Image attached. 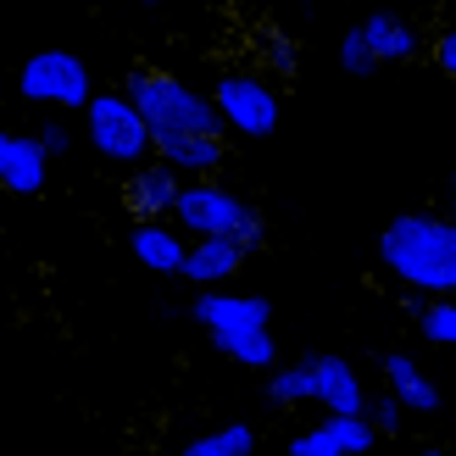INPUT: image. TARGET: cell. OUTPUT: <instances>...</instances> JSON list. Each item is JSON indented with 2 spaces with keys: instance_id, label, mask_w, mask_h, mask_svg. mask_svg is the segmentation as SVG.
Segmentation results:
<instances>
[{
  "instance_id": "cell-1",
  "label": "cell",
  "mask_w": 456,
  "mask_h": 456,
  "mask_svg": "<svg viewBox=\"0 0 456 456\" xmlns=\"http://www.w3.org/2000/svg\"><path fill=\"white\" fill-rule=\"evenodd\" d=\"M379 267L412 295H456V217L401 212L379 234Z\"/></svg>"
},
{
  "instance_id": "cell-2",
  "label": "cell",
  "mask_w": 456,
  "mask_h": 456,
  "mask_svg": "<svg viewBox=\"0 0 456 456\" xmlns=\"http://www.w3.org/2000/svg\"><path fill=\"white\" fill-rule=\"evenodd\" d=\"M190 317L200 329H207V339L228 356L240 362V368H279V339H273V301L267 295H240V289H200L190 301Z\"/></svg>"
},
{
  "instance_id": "cell-3",
  "label": "cell",
  "mask_w": 456,
  "mask_h": 456,
  "mask_svg": "<svg viewBox=\"0 0 456 456\" xmlns=\"http://www.w3.org/2000/svg\"><path fill=\"white\" fill-rule=\"evenodd\" d=\"M123 95L140 106V118L151 123V140H173V134H223V111L212 95L190 89L167 67H134L123 78Z\"/></svg>"
},
{
  "instance_id": "cell-4",
  "label": "cell",
  "mask_w": 456,
  "mask_h": 456,
  "mask_svg": "<svg viewBox=\"0 0 456 456\" xmlns=\"http://www.w3.org/2000/svg\"><path fill=\"white\" fill-rule=\"evenodd\" d=\"M173 217H178V228H184L190 240H200V234H228V240H240L250 250L267 240L262 212L250 207L245 195H234L228 184H217V178H184Z\"/></svg>"
},
{
  "instance_id": "cell-5",
  "label": "cell",
  "mask_w": 456,
  "mask_h": 456,
  "mask_svg": "<svg viewBox=\"0 0 456 456\" xmlns=\"http://www.w3.org/2000/svg\"><path fill=\"white\" fill-rule=\"evenodd\" d=\"M84 134H89V151H95L101 162H111V167H140V162L156 156L151 123L140 118V106H134L123 89H101V95H89Z\"/></svg>"
},
{
  "instance_id": "cell-6",
  "label": "cell",
  "mask_w": 456,
  "mask_h": 456,
  "mask_svg": "<svg viewBox=\"0 0 456 456\" xmlns=\"http://www.w3.org/2000/svg\"><path fill=\"white\" fill-rule=\"evenodd\" d=\"M17 95L34 106H56V111H84L89 106V67L73 51H34L17 67Z\"/></svg>"
},
{
  "instance_id": "cell-7",
  "label": "cell",
  "mask_w": 456,
  "mask_h": 456,
  "mask_svg": "<svg viewBox=\"0 0 456 456\" xmlns=\"http://www.w3.org/2000/svg\"><path fill=\"white\" fill-rule=\"evenodd\" d=\"M212 101L223 111V128L228 134H245V140H267L279 128V89L262 73H217L212 84Z\"/></svg>"
},
{
  "instance_id": "cell-8",
  "label": "cell",
  "mask_w": 456,
  "mask_h": 456,
  "mask_svg": "<svg viewBox=\"0 0 456 456\" xmlns=\"http://www.w3.org/2000/svg\"><path fill=\"white\" fill-rule=\"evenodd\" d=\"M373 445L379 428L368 423V412H329L323 423H312L289 440V456H368Z\"/></svg>"
},
{
  "instance_id": "cell-9",
  "label": "cell",
  "mask_w": 456,
  "mask_h": 456,
  "mask_svg": "<svg viewBox=\"0 0 456 456\" xmlns=\"http://www.w3.org/2000/svg\"><path fill=\"white\" fill-rule=\"evenodd\" d=\"M178 190H184V173H178L173 162H162V156H151V162L128 167V178H123V207H128V217H134V223L173 217Z\"/></svg>"
},
{
  "instance_id": "cell-10",
  "label": "cell",
  "mask_w": 456,
  "mask_h": 456,
  "mask_svg": "<svg viewBox=\"0 0 456 456\" xmlns=\"http://www.w3.org/2000/svg\"><path fill=\"white\" fill-rule=\"evenodd\" d=\"M312 368V401L323 406V412H368V390H362V373L351 368L346 356H306Z\"/></svg>"
},
{
  "instance_id": "cell-11",
  "label": "cell",
  "mask_w": 456,
  "mask_h": 456,
  "mask_svg": "<svg viewBox=\"0 0 456 456\" xmlns=\"http://www.w3.org/2000/svg\"><path fill=\"white\" fill-rule=\"evenodd\" d=\"M45 167L51 156L34 134H17V128H0V190L6 195H39L45 190Z\"/></svg>"
},
{
  "instance_id": "cell-12",
  "label": "cell",
  "mask_w": 456,
  "mask_h": 456,
  "mask_svg": "<svg viewBox=\"0 0 456 456\" xmlns=\"http://www.w3.org/2000/svg\"><path fill=\"white\" fill-rule=\"evenodd\" d=\"M245 256H250V245L228 240V234H200V240H190V256H184L178 279H190L195 289H217L245 267Z\"/></svg>"
},
{
  "instance_id": "cell-13",
  "label": "cell",
  "mask_w": 456,
  "mask_h": 456,
  "mask_svg": "<svg viewBox=\"0 0 456 456\" xmlns=\"http://www.w3.org/2000/svg\"><path fill=\"white\" fill-rule=\"evenodd\" d=\"M128 250H134V262L151 267V273H184L190 234L178 223H167V217H151V223H134Z\"/></svg>"
},
{
  "instance_id": "cell-14",
  "label": "cell",
  "mask_w": 456,
  "mask_h": 456,
  "mask_svg": "<svg viewBox=\"0 0 456 456\" xmlns=\"http://www.w3.org/2000/svg\"><path fill=\"white\" fill-rule=\"evenodd\" d=\"M356 34H362V45L373 51L379 67H390V61H412V56L423 51V34H418L401 12H368V17L356 22Z\"/></svg>"
},
{
  "instance_id": "cell-15",
  "label": "cell",
  "mask_w": 456,
  "mask_h": 456,
  "mask_svg": "<svg viewBox=\"0 0 456 456\" xmlns=\"http://www.w3.org/2000/svg\"><path fill=\"white\" fill-rule=\"evenodd\" d=\"M384 390H390L406 412H440V384L428 379L418 368V356H406V351H384Z\"/></svg>"
},
{
  "instance_id": "cell-16",
  "label": "cell",
  "mask_w": 456,
  "mask_h": 456,
  "mask_svg": "<svg viewBox=\"0 0 456 456\" xmlns=\"http://www.w3.org/2000/svg\"><path fill=\"white\" fill-rule=\"evenodd\" d=\"M156 156L184 178H212L223 167V134H173V140H156Z\"/></svg>"
},
{
  "instance_id": "cell-17",
  "label": "cell",
  "mask_w": 456,
  "mask_h": 456,
  "mask_svg": "<svg viewBox=\"0 0 456 456\" xmlns=\"http://www.w3.org/2000/svg\"><path fill=\"white\" fill-rule=\"evenodd\" d=\"M178 456H256V428L250 423H223L212 435H195Z\"/></svg>"
},
{
  "instance_id": "cell-18",
  "label": "cell",
  "mask_w": 456,
  "mask_h": 456,
  "mask_svg": "<svg viewBox=\"0 0 456 456\" xmlns=\"http://www.w3.org/2000/svg\"><path fill=\"white\" fill-rule=\"evenodd\" d=\"M267 401L273 406H301V401H312V368H306V356L267 368Z\"/></svg>"
},
{
  "instance_id": "cell-19",
  "label": "cell",
  "mask_w": 456,
  "mask_h": 456,
  "mask_svg": "<svg viewBox=\"0 0 456 456\" xmlns=\"http://www.w3.org/2000/svg\"><path fill=\"white\" fill-rule=\"evenodd\" d=\"M418 334L440 351H456V295H435L428 306H418Z\"/></svg>"
},
{
  "instance_id": "cell-20",
  "label": "cell",
  "mask_w": 456,
  "mask_h": 456,
  "mask_svg": "<svg viewBox=\"0 0 456 456\" xmlns=\"http://www.w3.org/2000/svg\"><path fill=\"white\" fill-rule=\"evenodd\" d=\"M339 73H351V78H373V73H379V61H373L368 45H362V34H356V28L339 39Z\"/></svg>"
},
{
  "instance_id": "cell-21",
  "label": "cell",
  "mask_w": 456,
  "mask_h": 456,
  "mask_svg": "<svg viewBox=\"0 0 456 456\" xmlns=\"http://www.w3.org/2000/svg\"><path fill=\"white\" fill-rule=\"evenodd\" d=\"M401 412H406V406H401V401H395L390 390L368 401V423L379 428V435H395V428H401Z\"/></svg>"
},
{
  "instance_id": "cell-22",
  "label": "cell",
  "mask_w": 456,
  "mask_h": 456,
  "mask_svg": "<svg viewBox=\"0 0 456 456\" xmlns=\"http://www.w3.org/2000/svg\"><path fill=\"white\" fill-rule=\"evenodd\" d=\"M34 140L45 145V156H67V151H73V128H67V123H39Z\"/></svg>"
},
{
  "instance_id": "cell-23",
  "label": "cell",
  "mask_w": 456,
  "mask_h": 456,
  "mask_svg": "<svg viewBox=\"0 0 456 456\" xmlns=\"http://www.w3.org/2000/svg\"><path fill=\"white\" fill-rule=\"evenodd\" d=\"M428 56H435V67H440L445 78H456V28H445L435 45H428Z\"/></svg>"
},
{
  "instance_id": "cell-24",
  "label": "cell",
  "mask_w": 456,
  "mask_h": 456,
  "mask_svg": "<svg viewBox=\"0 0 456 456\" xmlns=\"http://www.w3.org/2000/svg\"><path fill=\"white\" fill-rule=\"evenodd\" d=\"M418 456H451V451H445V445H423Z\"/></svg>"
},
{
  "instance_id": "cell-25",
  "label": "cell",
  "mask_w": 456,
  "mask_h": 456,
  "mask_svg": "<svg viewBox=\"0 0 456 456\" xmlns=\"http://www.w3.org/2000/svg\"><path fill=\"white\" fill-rule=\"evenodd\" d=\"M445 195H451V212H456V178H451V190H445Z\"/></svg>"
},
{
  "instance_id": "cell-26",
  "label": "cell",
  "mask_w": 456,
  "mask_h": 456,
  "mask_svg": "<svg viewBox=\"0 0 456 456\" xmlns=\"http://www.w3.org/2000/svg\"><path fill=\"white\" fill-rule=\"evenodd\" d=\"M140 6H145V12H151V6H162V0H140Z\"/></svg>"
}]
</instances>
